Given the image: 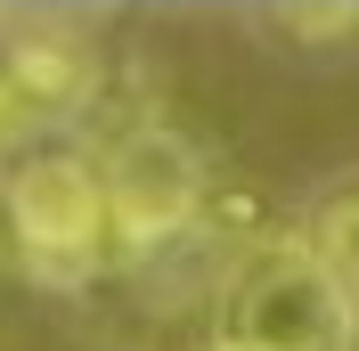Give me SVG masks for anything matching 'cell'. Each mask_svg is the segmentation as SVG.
<instances>
[{"instance_id":"1","label":"cell","mask_w":359,"mask_h":351,"mask_svg":"<svg viewBox=\"0 0 359 351\" xmlns=\"http://www.w3.org/2000/svg\"><path fill=\"white\" fill-rule=\"evenodd\" d=\"M212 351H351V294L311 245L253 253L221 294Z\"/></svg>"},{"instance_id":"2","label":"cell","mask_w":359,"mask_h":351,"mask_svg":"<svg viewBox=\"0 0 359 351\" xmlns=\"http://www.w3.org/2000/svg\"><path fill=\"white\" fill-rule=\"evenodd\" d=\"M8 229L41 278H90L107 253V180L82 155H33L8 172Z\"/></svg>"},{"instance_id":"3","label":"cell","mask_w":359,"mask_h":351,"mask_svg":"<svg viewBox=\"0 0 359 351\" xmlns=\"http://www.w3.org/2000/svg\"><path fill=\"white\" fill-rule=\"evenodd\" d=\"M98 180H107V237H123L131 253H147V245H163L172 229H188V213H196V197H204L196 147L180 131H163V123L123 131L114 155L98 164Z\"/></svg>"},{"instance_id":"4","label":"cell","mask_w":359,"mask_h":351,"mask_svg":"<svg viewBox=\"0 0 359 351\" xmlns=\"http://www.w3.org/2000/svg\"><path fill=\"white\" fill-rule=\"evenodd\" d=\"M8 82L25 90V107L33 114H57V107H82L90 82H98V58H90V41H74V33H33V41L8 49Z\"/></svg>"},{"instance_id":"5","label":"cell","mask_w":359,"mask_h":351,"mask_svg":"<svg viewBox=\"0 0 359 351\" xmlns=\"http://www.w3.org/2000/svg\"><path fill=\"white\" fill-rule=\"evenodd\" d=\"M327 270L359 286V197H343L335 213H327Z\"/></svg>"},{"instance_id":"6","label":"cell","mask_w":359,"mask_h":351,"mask_svg":"<svg viewBox=\"0 0 359 351\" xmlns=\"http://www.w3.org/2000/svg\"><path fill=\"white\" fill-rule=\"evenodd\" d=\"M286 25H294V33H311V41H335V33L359 25V8H286Z\"/></svg>"},{"instance_id":"7","label":"cell","mask_w":359,"mask_h":351,"mask_svg":"<svg viewBox=\"0 0 359 351\" xmlns=\"http://www.w3.org/2000/svg\"><path fill=\"white\" fill-rule=\"evenodd\" d=\"M25 123H33V107H25V90L0 74V139H8V131H25Z\"/></svg>"}]
</instances>
